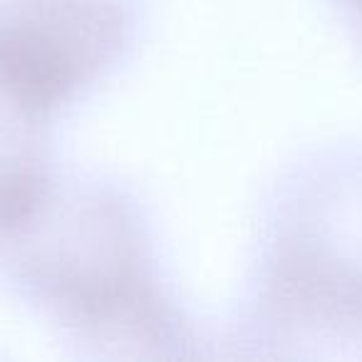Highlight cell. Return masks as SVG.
Wrapping results in <instances>:
<instances>
[{"label": "cell", "mask_w": 362, "mask_h": 362, "mask_svg": "<svg viewBox=\"0 0 362 362\" xmlns=\"http://www.w3.org/2000/svg\"><path fill=\"white\" fill-rule=\"evenodd\" d=\"M13 276L57 322L85 342L164 347L181 337L176 308L161 293L132 211L105 192L57 197L8 233Z\"/></svg>", "instance_id": "6da1fadb"}, {"label": "cell", "mask_w": 362, "mask_h": 362, "mask_svg": "<svg viewBox=\"0 0 362 362\" xmlns=\"http://www.w3.org/2000/svg\"><path fill=\"white\" fill-rule=\"evenodd\" d=\"M127 30L119 0H11L0 11V100L42 124L97 80Z\"/></svg>", "instance_id": "7a4b0ae2"}, {"label": "cell", "mask_w": 362, "mask_h": 362, "mask_svg": "<svg viewBox=\"0 0 362 362\" xmlns=\"http://www.w3.org/2000/svg\"><path fill=\"white\" fill-rule=\"evenodd\" d=\"M347 8H352V11H357L360 13V18H362V0H342Z\"/></svg>", "instance_id": "3957f363"}]
</instances>
